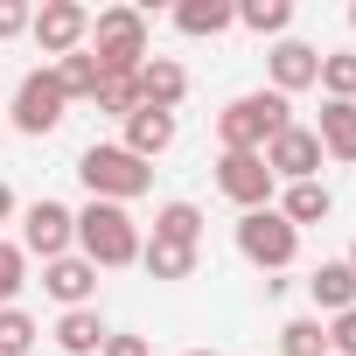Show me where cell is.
<instances>
[{"mask_svg": "<svg viewBox=\"0 0 356 356\" xmlns=\"http://www.w3.org/2000/svg\"><path fill=\"white\" fill-rule=\"evenodd\" d=\"M8 217H15V189H8V182H0V224H8Z\"/></svg>", "mask_w": 356, "mask_h": 356, "instance_id": "cell-32", "label": "cell"}, {"mask_svg": "<svg viewBox=\"0 0 356 356\" xmlns=\"http://www.w3.org/2000/svg\"><path fill=\"white\" fill-rule=\"evenodd\" d=\"M133 98L147 105V112H175L189 98V70L175 63V56H147L140 70H133Z\"/></svg>", "mask_w": 356, "mask_h": 356, "instance_id": "cell-12", "label": "cell"}, {"mask_svg": "<svg viewBox=\"0 0 356 356\" xmlns=\"http://www.w3.org/2000/svg\"><path fill=\"white\" fill-rule=\"evenodd\" d=\"M119 126H126V140H119V147H126V154H140L147 168H154V154H168V147H175V112H147V105H133Z\"/></svg>", "mask_w": 356, "mask_h": 356, "instance_id": "cell-14", "label": "cell"}, {"mask_svg": "<svg viewBox=\"0 0 356 356\" xmlns=\"http://www.w3.org/2000/svg\"><path fill=\"white\" fill-rule=\"evenodd\" d=\"M217 189L238 203V210H273V168L266 154H217Z\"/></svg>", "mask_w": 356, "mask_h": 356, "instance_id": "cell-9", "label": "cell"}, {"mask_svg": "<svg viewBox=\"0 0 356 356\" xmlns=\"http://www.w3.org/2000/svg\"><path fill=\"white\" fill-rule=\"evenodd\" d=\"M77 259H91L98 273L140 266V224H133L119 203H84V210H77Z\"/></svg>", "mask_w": 356, "mask_h": 356, "instance_id": "cell-4", "label": "cell"}, {"mask_svg": "<svg viewBox=\"0 0 356 356\" xmlns=\"http://www.w3.org/2000/svg\"><path fill=\"white\" fill-rule=\"evenodd\" d=\"M321 140L314 126H286L273 147H266V168H273V182H321Z\"/></svg>", "mask_w": 356, "mask_h": 356, "instance_id": "cell-10", "label": "cell"}, {"mask_svg": "<svg viewBox=\"0 0 356 356\" xmlns=\"http://www.w3.org/2000/svg\"><path fill=\"white\" fill-rule=\"evenodd\" d=\"M349 273H356V245H349Z\"/></svg>", "mask_w": 356, "mask_h": 356, "instance_id": "cell-33", "label": "cell"}, {"mask_svg": "<svg viewBox=\"0 0 356 356\" xmlns=\"http://www.w3.org/2000/svg\"><path fill=\"white\" fill-rule=\"evenodd\" d=\"M286 126H293V105H286L280 91H245V98H231V105L217 112L224 154H266Z\"/></svg>", "mask_w": 356, "mask_h": 356, "instance_id": "cell-1", "label": "cell"}, {"mask_svg": "<svg viewBox=\"0 0 356 356\" xmlns=\"http://www.w3.org/2000/svg\"><path fill=\"white\" fill-rule=\"evenodd\" d=\"M189 356H217V349H189Z\"/></svg>", "mask_w": 356, "mask_h": 356, "instance_id": "cell-34", "label": "cell"}, {"mask_svg": "<svg viewBox=\"0 0 356 356\" xmlns=\"http://www.w3.org/2000/svg\"><path fill=\"white\" fill-rule=\"evenodd\" d=\"M196 245H168V238H140V266H147V280H189L196 273Z\"/></svg>", "mask_w": 356, "mask_h": 356, "instance_id": "cell-19", "label": "cell"}, {"mask_svg": "<svg viewBox=\"0 0 356 356\" xmlns=\"http://www.w3.org/2000/svg\"><path fill=\"white\" fill-rule=\"evenodd\" d=\"M29 35H35L42 56H70V49L91 42V8H84V0H42L35 22H29Z\"/></svg>", "mask_w": 356, "mask_h": 356, "instance_id": "cell-7", "label": "cell"}, {"mask_svg": "<svg viewBox=\"0 0 356 356\" xmlns=\"http://www.w3.org/2000/svg\"><path fill=\"white\" fill-rule=\"evenodd\" d=\"M49 70H56V84H63V98H70V105H77V98H98V84H105L91 49H70V56H56Z\"/></svg>", "mask_w": 356, "mask_h": 356, "instance_id": "cell-21", "label": "cell"}, {"mask_svg": "<svg viewBox=\"0 0 356 356\" xmlns=\"http://www.w3.org/2000/svg\"><path fill=\"white\" fill-rule=\"evenodd\" d=\"M98 356H154V349H147V335H105Z\"/></svg>", "mask_w": 356, "mask_h": 356, "instance_id": "cell-31", "label": "cell"}, {"mask_svg": "<svg viewBox=\"0 0 356 356\" xmlns=\"http://www.w3.org/2000/svg\"><path fill=\"white\" fill-rule=\"evenodd\" d=\"M266 91H280V98H293V91H307L314 77H321V49L314 42H293V35H280L273 49H266Z\"/></svg>", "mask_w": 356, "mask_h": 356, "instance_id": "cell-11", "label": "cell"}, {"mask_svg": "<svg viewBox=\"0 0 356 356\" xmlns=\"http://www.w3.org/2000/svg\"><path fill=\"white\" fill-rule=\"evenodd\" d=\"M42 293H49L63 314H70V307H91V293H98V266L77 259V252H70V259H49V266H42Z\"/></svg>", "mask_w": 356, "mask_h": 356, "instance_id": "cell-13", "label": "cell"}, {"mask_svg": "<svg viewBox=\"0 0 356 356\" xmlns=\"http://www.w3.org/2000/svg\"><path fill=\"white\" fill-rule=\"evenodd\" d=\"M154 238H168V245H196V252H203V210H196V203H161Z\"/></svg>", "mask_w": 356, "mask_h": 356, "instance_id": "cell-22", "label": "cell"}, {"mask_svg": "<svg viewBox=\"0 0 356 356\" xmlns=\"http://www.w3.org/2000/svg\"><path fill=\"white\" fill-rule=\"evenodd\" d=\"M231 22H238V8H231V0H182V8H175V29H182V35H196V42H203V35L217 42Z\"/></svg>", "mask_w": 356, "mask_h": 356, "instance_id": "cell-20", "label": "cell"}, {"mask_svg": "<svg viewBox=\"0 0 356 356\" xmlns=\"http://www.w3.org/2000/svg\"><path fill=\"white\" fill-rule=\"evenodd\" d=\"M91 56H98V77H133L154 49H147V8H105V15H91V42H84Z\"/></svg>", "mask_w": 356, "mask_h": 356, "instance_id": "cell-3", "label": "cell"}, {"mask_svg": "<svg viewBox=\"0 0 356 356\" xmlns=\"http://www.w3.org/2000/svg\"><path fill=\"white\" fill-rule=\"evenodd\" d=\"M314 84H321L328 98H356V56H349V49H328V56H321V77H314Z\"/></svg>", "mask_w": 356, "mask_h": 356, "instance_id": "cell-26", "label": "cell"}, {"mask_svg": "<svg viewBox=\"0 0 356 356\" xmlns=\"http://www.w3.org/2000/svg\"><path fill=\"white\" fill-rule=\"evenodd\" d=\"M314 140H321V154H328V161H356V98H328V105H321Z\"/></svg>", "mask_w": 356, "mask_h": 356, "instance_id": "cell-16", "label": "cell"}, {"mask_svg": "<svg viewBox=\"0 0 356 356\" xmlns=\"http://www.w3.org/2000/svg\"><path fill=\"white\" fill-rule=\"evenodd\" d=\"M307 293H314V307H321V314L356 307V273H349V259H321V266L307 273Z\"/></svg>", "mask_w": 356, "mask_h": 356, "instance_id": "cell-15", "label": "cell"}, {"mask_svg": "<svg viewBox=\"0 0 356 356\" xmlns=\"http://www.w3.org/2000/svg\"><path fill=\"white\" fill-rule=\"evenodd\" d=\"M280 356H328V321H314V314L286 321L280 328Z\"/></svg>", "mask_w": 356, "mask_h": 356, "instance_id": "cell-24", "label": "cell"}, {"mask_svg": "<svg viewBox=\"0 0 356 356\" xmlns=\"http://www.w3.org/2000/svg\"><path fill=\"white\" fill-rule=\"evenodd\" d=\"M35 22V8H22V0H0V42H8V35H22Z\"/></svg>", "mask_w": 356, "mask_h": 356, "instance_id": "cell-30", "label": "cell"}, {"mask_svg": "<svg viewBox=\"0 0 356 356\" xmlns=\"http://www.w3.org/2000/svg\"><path fill=\"white\" fill-rule=\"evenodd\" d=\"M105 321H98V307H70V314H56V349L63 356H98L105 349Z\"/></svg>", "mask_w": 356, "mask_h": 356, "instance_id": "cell-17", "label": "cell"}, {"mask_svg": "<svg viewBox=\"0 0 356 356\" xmlns=\"http://www.w3.org/2000/svg\"><path fill=\"white\" fill-rule=\"evenodd\" d=\"M349 29H356V8H349Z\"/></svg>", "mask_w": 356, "mask_h": 356, "instance_id": "cell-35", "label": "cell"}, {"mask_svg": "<svg viewBox=\"0 0 356 356\" xmlns=\"http://www.w3.org/2000/svg\"><path fill=\"white\" fill-rule=\"evenodd\" d=\"M238 22L252 35H286L293 29V0H238Z\"/></svg>", "mask_w": 356, "mask_h": 356, "instance_id": "cell-23", "label": "cell"}, {"mask_svg": "<svg viewBox=\"0 0 356 356\" xmlns=\"http://www.w3.org/2000/svg\"><path fill=\"white\" fill-rule=\"evenodd\" d=\"M22 286H29V252L15 238H0V307H15Z\"/></svg>", "mask_w": 356, "mask_h": 356, "instance_id": "cell-27", "label": "cell"}, {"mask_svg": "<svg viewBox=\"0 0 356 356\" xmlns=\"http://www.w3.org/2000/svg\"><path fill=\"white\" fill-rule=\"evenodd\" d=\"M35 342H42L35 314H22V307H0V356H29Z\"/></svg>", "mask_w": 356, "mask_h": 356, "instance_id": "cell-25", "label": "cell"}, {"mask_svg": "<svg viewBox=\"0 0 356 356\" xmlns=\"http://www.w3.org/2000/svg\"><path fill=\"white\" fill-rule=\"evenodd\" d=\"M91 105H98V112H112V119H126V112H133V105H140V98H133V77H105V84H98V98H91Z\"/></svg>", "mask_w": 356, "mask_h": 356, "instance_id": "cell-28", "label": "cell"}, {"mask_svg": "<svg viewBox=\"0 0 356 356\" xmlns=\"http://www.w3.org/2000/svg\"><path fill=\"white\" fill-rule=\"evenodd\" d=\"M280 217L300 231V224H328L335 217V196H328V182H286V196H280Z\"/></svg>", "mask_w": 356, "mask_h": 356, "instance_id": "cell-18", "label": "cell"}, {"mask_svg": "<svg viewBox=\"0 0 356 356\" xmlns=\"http://www.w3.org/2000/svg\"><path fill=\"white\" fill-rule=\"evenodd\" d=\"M70 245H77V210H63L49 196L22 210V252H35L49 266V259H70Z\"/></svg>", "mask_w": 356, "mask_h": 356, "instance_id": "cell-8", "label": "cell"}, {"mask_svg": "<svg viewBox=\"0 0 356 356\" xmlns=\"http://www.w3.org/2000/svg\"><path fill=\"white\" fill-rule=\"evenodd\" d=\"M63 112H70V98H63V84H56V70H29L22 84H15V105H8V119H15V133H56L63 126Z\"/></svg>", "mask_w": 356, "mask_h": 356, "instance_id": "cell-6", "label": "cell"}, {"mask_svg": "<svg viewBox=\"0 0 356 356\" xmlns=\"http://www.w3.org/2000/svg\"><path fill=\"white\" fill-rule=\"evenodd\" d=\"M238 252H245V266H259V273H286V266L300 259V231H293L280 210H245V217H238Z\"/></svg>", "mask_w": 356, "mask_h": 356, "instance_id": "cell-5", "label": "cell"}, {"mask_svg": "<svg viewBox=\"0 0 356 356\" xmlns=\"http://www.w3.org/2000/svg\"><path fill=\"white\" fill-rule=\"evenodd\" d=\"M77 182L91 189V203H133V196H147L154 189V168L140 161V154H126L119 140H98V147H84L77 154Z\"/></svg>", "mask_w": 356, "mask_h": 356, "instance_id": "cell-2", "label": "cell"}, {"mask_svg": "<svg viewBox=\"0 0 356 356\" xmlns=\"http://www.w3.org/2000/svg\"><path fill=\"white\" fill-rule=\"evenodd\" d=\"M328 356H356V307L328 314Z\"/></svg>", "mask_w": 356, "mask_h": 356, "instance_id": "cell-29", "label": "cell"}]
</instances>
